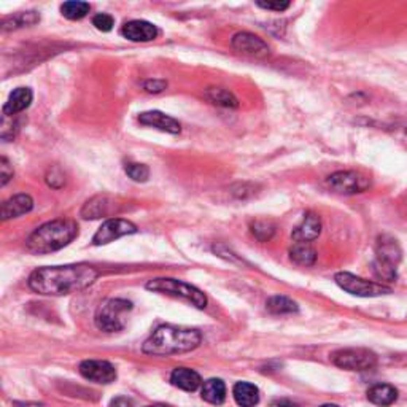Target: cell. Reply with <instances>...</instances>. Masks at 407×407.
Segmentation results:
<instances>
[{"label":"cell","instance_id":"obj_2","mask_svg":"<svg viewBox=\"0 0 407 407\" xmlns=\"http://www.w3.org/2000/svg\"><path fill=\"white\" fill-rule=\"evenodd\" d=\"M201 344V334L196 329L159 327L143 344V352L155 357L186 353L194 350Z\"/></svg>","mask_w":407,"mask_h":407},{"label":"cell","instance_id":"obj_34","mask_svg":"<svg viewBox=\"0 0 407 407\" xmlns=\"http://www.w3.org/2000/svg\"><path fill=\"white\" fill-rule=\"evenodd\" d=\"M257 5L259 8H264V10H271V11H285L290 8V2L287 0H272V2H257Z\"/></svg>","mask_w":407,"mask_h":407},{"label":"cell","instance_id":"obj_14","mask_svg":"<svg viewBox=\"0 0 407 407\" xmlns=\"http://www.w3.org/2000/svg\"><path fill=\"white\" fill-rule=\"evenodd\" d=\"M320 232H322V222H320V218L315 213L309 212L304 215V220H302L301 224L296 226V228L293 229L292 237L296 242L309 243L317 239V237L320 236Z\"/></svg>","mask_w":407,"mask_h":407},{"label":"cell","instance_id":"obj_29","mask_svg":"<svg viewBox=\"0 0 407 407\" xmlns=\"http://www.w3.org/2000/svg\"><path fill=\"white\" fill-rule=\"evenodd\" d=\"M124 172L127 173V177L137 183H145L150 178V169L145 164H141V162H127L124 166Z\"/></svg>","mask_w":407,"mask_h":407},{"label":"cell","instance_id":"obj_10","mask_svg":"<svg viewBox=\"0 0 407 407\" xmlns=\"http://www.w3.org/2000/svg\"><path fill=\"white\" fill-rule=\"evenodd\" d=\"M231 45L237 53L255 57V59H266L271 55V48L264 40L250 32L236 34L231 40Z\"/></svg>","mask_w":407,"mask_h":407},{"label":"cell","instance_id":"obj_6","mask_svg":"<svg viewBox=\"0 0 407 407\" xmlns=\"http://www.w3.org/2000/svg\"><path fill=\"white\" fill-rule=\"evenodd\" d=\"M334 280L344 292L359 296V298H377V296L392 293V288L387 285L364 280V278L348 274V272H339V274H336Z\"/></svg>","mask_w":407,"mask_h":407},{"label":"cell","instance_id":"obj_32","mask_svg":"<svg viewBox=\"0 0 407 407\" xmlns=\"http://www.w3.org/2000/svg\"><path fill=\"white\" fill-rule=\"evenodd\" d=\"M92 24L96 26L97 31L110 32L113 29L115 20L110 15H107V13H99V15L94 16V18H92Z\"/></svg>","mask_w":407,"mask_h":407},{"label":"cell","instance_id":"obj_28","mask_svg":"<svg viewBox=\"0 0 407 407\" xmlns=\"http://www.w3.org/2000/svg\"><path fill=\"white\" fill-rule=\"evenodd\" d=\"M252 234L257 237L259 242H267L272 239L276 234V224L272 222H266V220H258V222L252 223Z\"/></svg>","mask_w":407,"mask_h":407},{"label":"cell","instance_id":"obj_26","mask_svg":"<svg viewBox=\"0 0 407 407\" xmlns=\"http://www.w3.org/2000/svg\"><path fill=\"white\" fill-rule=\"evenodd\" d=\"M266 309L274 315H283V313H294L298 312V304L293 299L287 298V296H272L267 301Z\"/></svg>","mask_w":407,"mask_h":407},{"label":"cell","instance_id":"obj_38","mask_svg":"<svg viewBox=\"0 0 407 407\" xmlns=\"http://www.w3.org/2000/svg\"><path fill=\"white\" fill-rule=\"evenodd\" d=\"M322 407H339V406H336V404H324Z\"/></svg>","mask_w":407,"mask_h":407},{"label":"cell","instance_id":"obj_24","mask_svg":"<svg viewBox=\"0 0 407 407\" xmlns=\"http://www.w3.org/2000/svg\"><path fill=\"white\" fill-rule=\"evenodd\" d=\"M290 259L298 266H312L317 259V252L310 243L296 242V245L290 250Z\"/></svg>","mask_w":407,"mask_h":407},{"label":"cell","instance_id":"obj_15","mask_svg":"<svg viewBox=\"0 0 407 407\" xmlns=\"http://www.w3.org/2000/svg\"><path fill=\"white\" fill-rule=\"evenodd\" d=\"M34 208V201L29 194H16L2 204V222L21 217Z\"/></svg>","mask_w":407,"mask_h":407},{"label":"cell","instance_id":"obj_33","mask_svg":"<svg viewBox=\"0 0 407 407\" xmlns=\"http://www.w3.org/2000/svg\"><path fill=\"white\" fill-rule=\"evenodd\" d=\"M13 178V167L10 166L7 158L0 159V186H5Z\"/></svg>","mask_w":407,"mask_h":407},{"label":"cell","instance_id":"obj_21","mask_svg":"<svg viewBox=\"0 0 407 407\" xmlns=\"http://www.w3.org/2000/svg\"><path fill=\"white\" fill-rule=\"evenodd\" d=\"M236 403L241 407H255L259 403V390L248 382H237L232 390Z\"/></svg>","mask_w":407,"mask_h":407},{"label":"cell","instance_id":"obj_3","mask_svg":"<svg viewBox=\"0 0 407 407\" xmlns=\"http://www.w3.org/2000/svg\"><path fill=\"white\" fill-rule=\"evenodd\" d=\"M77 234L78 226L72 220H55L34 231L26 241V247L31 253L46 255L69 245Z\"/></svg>","mask_w":407,"mask_h":407},{"label":"cell","instance_id":"obj_12","mask_svg":"<svg viewBox=\"0 0 407 407\" xmlns=\"http://www.w3.org/2000/svg\"><path fill=\"white\" fill-rule=\"evenodd\" d=\"M121 36L124 38L131 40V42H151L158 37V27L155 24H151L148 21H141V20H134L126 22L121 29Z\"/></svg>","mask_w":407,"mask_h":407},{"label":"cell","instance_id":"obj_16","mask_svg":"<svg viewBox=\"0 0 407 407\" xmlns=\"http://www.w3.org/2000/svg\"><path fill=\"white\" fill-rule=\"evenodd\" d=\"M113 201L108 196H96L85 204L81 208V217L85 220H97L112 213L113 210Z\"/></svg>","mask_w":407,"mask_h":407},{"label":"cell","instance_id":"obj_4","mask_svg":"<svg viewBox=\"0 0 407 407\" xmlns=\"http://www.w3.org/2000/svg\"><path fill=\"white\" fill-rule=\"evenodd\" d=\"M147 290L185 299L191 302L197 309H204L207 306V298L201 290H197L193 285L177 280V278H155V280H150L147 283Z\"/></svg>","mask_w":407,"mask_h":407},{"label":"cell","instance_id":"obj_11","mask_svg":"<svg viewBox=\"0 0 407 407\" xmlns=\"http://www.w3.org/2000/svg\"><path fill=\"white\" fill-rule=\"evenodd\" d=\"M80 374L94 383H112L116 379V369L102 359H86L80 364Z\"/></svg>","mask_w":407,"mask_h":407},{"label":"cell","instance_id":"obj_1","mask_svg":"<svg viewBox=\"0 0 407 407\" xmlns=\"http://www.w3.org/2000/svg\"><path fill=\"white\" fill-rule=\"evenodd\" d=\"M97 271L90 264L48 266L34 271L29 287L38 294L62 296L81 292L96 282Z\"/></svg>","mask_w":407,"mask_h":407},{"label":"cell","instance_id":"obj_23","mask_svg":"<svg viewBox=\"0 0 407 407\" xmlns=\"http://www.w3.org/2000/svg\"><path fill=\"white\" fill-rule=\"evenodd\" d=\"M206 99L213 106L223 107V108H237L239 107V101L232 94L231 91L224 88H208L206 90Z\"/></svg>","mask_w":407,"mask_h":407},{"label":"cell","instance_id":"obj_7","mask_svg":"<svg viewBox=\"0 0 407 407\" xmlns=\"http://www.w3.org/2000/svg\"><path fill=\"white\" fill-rule=\"evenodd\" d=\"M331 362L347 371H368L377 364V357L368 348H344L331 355Z\"/></svg>","mask_w":407,"mask_h":407},{"label":"cell","instance_id":"obj_8","mask_svg":"<svg viewBox=\"0 0 407 407\" xmlns=\"http://www.w3.org/2000/svg\"><path fill=\"white\" fill-rule=\"evenodd\" d=\"M327 183L334 193L339 194H357L363 193L371 186L369 178L353 171H344V172H336L333 176H329Z\"/></svg>","mask_w":407,"mask_h":407},{"label":"cell","instance_id":"obj_17","mask_svg":"<svg viewBox=\"0 0 407 407\" xmlns=\"http://www.w3.org/2000/svg\"><path fill=\"white\" fill-rule=\"evenodd\" d=\"M32 97L34 94L29 88H16L8 96V101L5 102L3 116H13V115L24 112V110L31 106Z\"/></svg>","mask_w":407,"mask_h":407},{"label":"cell","instance_id":"obj_37","mask_svg":"<svg viewBox=\"0 0 407 407\" xmlns=\"http://www.w3.org/2000/svg\"><path fill=\"white\" fill-rule=\"evenodd\" d=\"M112 407H131V403L124 398H118L112 403Z\"/></svg>","mask_w":407,"mask_h":407},{"label":"cell","instance_id":"obj_31","mask_svg":"<svg viewBox=\"0 0 407 407\" xmlns=\"http://www.w3.org/2000/svg\"><path fill=\"white\" fill-rule=\"evenodd\" d=\"M46 183H48L51 188L55 190H59L62 188L64 185H66V177H64V173L59 167H51L48 173H46Z\"/></svg>","mask_w":407,"mask_h":407},{"label":"cell","instance_id":"obj_18","mask_svg":"<svg viewBox=\"0 0 407 407\" xmlns=\"http://www.w3.org/2000/svg\"><path fill=\"white\" fill-rule=\"evenodd\" d=\"M171 382H172L173 387L185 390V392H194V390L201 387L202 379H201V376L193 369L177 368V369H173V372H172Z\"/></svg>","mask_w":407,"mask_h":407},{"label":"cell","instance_id":"obj_5","mask_svg":"<svg viewBox=\"0 0 407 407\" xmlns=\"http://www.w3.org/2000/svg\"><path fill=\"white\" fill-rule=\"evenodd\" d=\"M132 304L126 299H110L99 310L96 317V324L99 329L106 333H116L124 328V317L131 312Z\"/></svg>","mask_w":407,"mask_h":407},{"label":"cell","instance_id":"obj_36","mask_svg":"<svg viewBox=\"0 0 407 407\" xmlns=\"http://www.w3.org/2000/svg\"><path fill=\"white\" fill-rule=\"evenodd\" d=\"M269 407H298V404H294L293 401L290 399H277Z\"/></svg>","mask_w":407,"mask_h":407},{"label":"cell","instance_id":"obj_22","mask_svg":"<svg viewBox=\"0 0 407 407\" xmlns=\"http://www.w3.org/2000/svg\"><path fill=\"white\" fill-rule=\"evenodd\" d=\"M202 399L210 404H222L226 399V385L220 379H208L202 385Z\"/></svg>","mask_w":407,"mask_h":407},{"label":"cell","instance_id":"obj_19","mask_svg":"<svg viewBox=\"0 0 407 407\" xmlns=\"http://www.w3.org/2000/svg\"><path fill=\"white\" fill-rule=\"evenodd\" d=\"M377 259L397 267L401 259V248L393 237L388 236L380 237L379 242H377Z\"/></svg>","mask_w":407,"mask_h":407},{"label":"cell","instance_id":"obj_13","mask_svg":"<svg viewBox=\"0 0 407 407\" xmlns=\"http://www.w3.org/2000/svg\"><path fill=\"white\" fill-rule=\"evenodd\" d=\"M138 121L142 124L155 127V129L167 132V134H173L177 136L182 131V126H180L178 121L172 116H169L162 112H158V110H151V112H143L138 115Z\"/></svg>","mask_w":407,"mask_h":407},{"label":"cell","instance_id":"obj_30","mask_svg":"<svg viewBox=\"0 0 407 407\" xmlns=\"http://www.w3.org/2000/svg\"><path fill=\"white\" fill-rule=\"evenodd\" d=\"M374 274L379 277L380 280L394 282V278H397V267L383 263V261L376 259L374 261Z\"/></svg>","mask_w":407,"mask_h":407},{"label":"cell","instance_id":"obj_20","mask_svg":"<svg viewBox=\"0 0 407 407\" xmlns=\"http://www.w3.org/2000/svg\"><path fill=\"white\" fill-rule=\"evenodd\" d=\"M368 399L372 404L380 406V407H387L392 406L394 401L398 399V392L397 388L388 385V383H376L368 390Z\"/></svg>","mask_w":407,"mask_h":407},{"label":"cell","instance_id":"obj_27","mask_svg":"<svg viewBox=\"0 0 407 407\" xmlns=\"http://www.w3.org/2000/svg\"><path fill=\"white\" fill-rule=\"evenodd\" d=\"M90 3L86 2H66L61 5V13L62 16H66L67 20L71 21H78V20H83L86 15L90 13Z\"/></svg>","mask_w":407,"mask_h":407},{"label":"cell","instance_id":"obj_35","mask_svg":"<svg viewBox=\"0 0 407 407\" xmlns=\"http://www.w3.org/2000/svg\"><path fill=\"white\" fill-rule=\"evenodd\" d=\"M167 88V83L164 80H147L143 83V90L150 92V94H158Z\"/></svg>","mask_w":407,"mask_h":407},{"label":"cell","instance_id":"obj_9","mask_svg":"<svg viewBox=\"0 0 407 407\" xmlns=\"http://www.w3.org/2000/svg\"><path fill=\"white\" fill-rule=\"evenodd\" d=\"M136 232L137 226L127 222V220L110 218L97 229L94 237H92V243H94V245H107V243L120 239V237L136 234Z\"/></svg>","mask_w":407,"mask_h":407},{"label":"cell","instance_id":"obj_25","mask_svg":"<svg viewBox=\"0 0 407 407\" xmlns=\"http://www.w3.org/2000/svg\"><path fill=\"white\" fill-rule=\"evenodd\" d=\"M40 21V16L36 13V11H26V13H18L13 16H8L2 21V31H13V29H20V27H27L36 24V22Z\"/></svg>","mask_w":407,"mask_h":407}]
</instances>
